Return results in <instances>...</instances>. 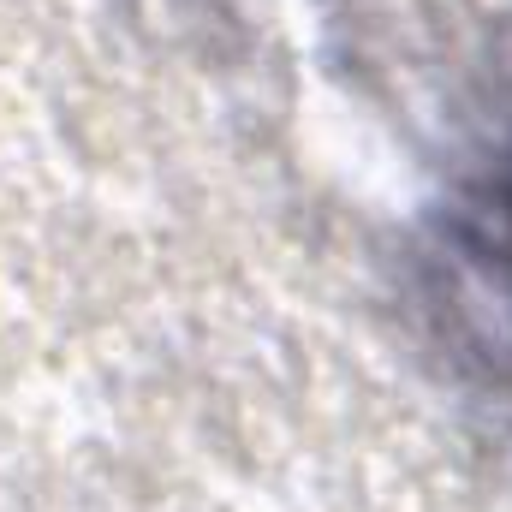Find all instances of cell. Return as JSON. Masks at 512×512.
<instances>
[{"mask_svg": "<svg viewBox=\"0 0 512 512\" xmlns=\"http://www.w3.org/2000/svg\"><path fill=\"white\" fill-rule=\"evenodd\" d=\"M459 245H465L471 262L512 298V155H507V167L465 203V215H459Z\"/></svg>", "mask_w": 512, "mask_h": 512, "instance_id": "cell-1", "label": "cell"}]
</instances>
